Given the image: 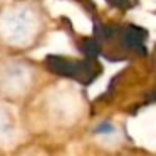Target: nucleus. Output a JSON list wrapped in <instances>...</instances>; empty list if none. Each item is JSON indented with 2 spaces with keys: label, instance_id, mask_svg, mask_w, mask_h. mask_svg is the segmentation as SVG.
Segmentation results:
<instances>
[{
  "label": "nucleus",
  "instance_id": "obj_1",
  "mask_svg": "<svg viewBox=\"0 0 156 156\" xmlns=\"http://www.w3.org/2000/svg\"><path fill=\"white\" fill-rule=\"evenodd\" d=\"M148 30L138 25H112V32L109 39L102 44V47L109 45L101 55L109 61H124L133 55L144 57L148 54L146 49Z\"/></svg>",
  "mask_w": 156,
  "mask_h": 156
},
{
  "label": "nucleus",
  "instance_id": "obj_2",
  "mask_svg": "<svg viewBox=\"0 0 156 156\" xmlns=\"http://www.w3.org/2000/svg\"><path fill=\"white\" fill-rule=\"evenodd\" d=\"M45 66L54 74L74 79L79 84L84 86H89L91 82H94L102 72V67L98 62V59L87 57H84L82 61H77V59H67L62 57V55L51 54L45 59Z\"/></svg>",
  "mask_w": 156,
  "mask_h": 156
},
{
  "label": "nucleus",
  "instance_id": "obj_3",
  "mask_svg": "<svg viewBox=\"0 0 156 156\" xmlns=\"http://www.w3.org/2000/svg\"><path fill=\"white\" fill-rule=\"evenodd\" d=\"M77 49L81 51V54L87 59H98L102 54V45L96 41L94 37H86L81 39L77 42Z\"/></svg>",
  "mask_w": 156,
  "mask_h": 156
},
{
  "label": "nucleus",
  "instance_id": "obj_4",
  "mask_svg": "<svg viewBox=\"0 0 156 156\" xmlns=\"http://www.w3.org/2000/svg\"><path fill=\"white\" fill-rule=\"evenodd\" d=\"M106 4L112 9H119V10H128L131 9V0H106Z\"/></svg>",
  "mask_w": 156,
  "mask_h": 156
},
{
  "label": "nucleus",
  "instance_id": "obj_5",
  "mask_svg": "<svg viewBox=\"0 0 156 156\" xmlns=\"http://www.w3.org/2000/svg\"><path fill=\"white\" fill-rule=\"evenodd\" d=\"M74 2H79V4H81L87 12H91L92 17H94V14H96V5H94V2H92V0H74Z\"/></svg>",
  "mask_w": 156,
  "mask_h": 156
},
{
  "label": "nucleus",
  "instance_id": "obj_6",
  "mask_svg": "<svg viewBox=\"0 0 156 156\" xmlns=\"http://www.w3.org/2000/svg\"><path fill=\"white\" fill-rule=\"evenodd\" d=\"M112 131H114V126H112L111 122H104V124L96 128V133H98V134H109V133H112Z\"/></svg>",
  "mask_w": 156,
  "mask_h": 156
}]
</instances>
